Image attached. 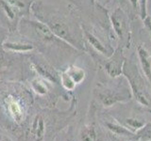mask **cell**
<instances>
[{"mask_svg":"<svg viewBox=\"0 0 151 141\" xmlns=\"http://www.w3.org/2000/svg\"><path fill=\"white\" fill-rule=\"evenodd\" d=\"M35 99L29 88L20 82H0V128L21 141Z\"/></svg>","mask_w":151,"mask_h":141,"instance_id":"cell-1","label":"cell"},{"mask_svg":"<svg viewBox=\"0 0 151 141\" xmlns=\"http://www.w3.org/2000/svg\"><path fill=\"white\" fill-rule=\"evenodd\" d=\"M30 11L38 21L48 26L60 40L70 44L76 50L86 51L82 26H78L75 19L40 2L32 3Z\"/></svg>","mask_w":151,"mask_h":141,"instance_id":"cell-2","label":"cell"},{"mask_svg":"<svg viewBox=\"0 0 151 141\" xmlns=\"http://www.w3.org/2000/svg\"><path fill=\"white\" fill-rule=\"evenodd\" d=\"M122 74L129 85L132 97L142 106L149 108L151 106V85L142 72L134 55L126 58Z\"/></svg>","mask_w":151,"mask_h":141,"instance_id":"cell-3","label":"cell"},{"mask_svg":"<svg viewBox=\"0 0 151 141\" xmlns=\"http://www.w3.org/2000/svg\"><path fill=\"white\" fill-rule=\"evenodd\" d=\"M22 34L26 37H30L32 40L37 42H40L42 45L55 47L60 50H73L77 51L74 47L66 43L65 41L60 40L52 32L49 27L45 26L42 22L36 20H29V19H23L20 23Z\"/></svg>","mask_w":151,"mask_h":141,"instance_id":"cell-4","label":"cell"},{"mask_svg":"<svg viewBox=\"0 0 151 141\" xmlns=\"http://www.w3.org/2000/svg\"><path fill=\"white\" fill-rule=\"evenodd\" d=\"M93 95L97 102L104 107H111L117 103H126L131 100L132 92L127 79L123 76L122 81L114 85L97 84L93 89Z\"/></svg>","mask_w":151,"mask_h":141,"instance_id":"cell-5","label":"cell"},{"mask_svg":"<svg viewBox=\"0 0 151 141\" xmlns=\"http://www.w3.org/2000/svg\"><path fill=\"white\" fill-rule=\"evenodd\" d=\"M110 22L112 26V31L119 41L122 47H127L130 43L131 29L129 16L127 12L121 7H117L112 11L110 15Z\"/></svg>","mask_w":151,"mask_h":141,"instance_id":"cell-6","label":"cell"},{"mask_svg":"<svg viewBox=\"0 0 151 141\" xmlns=\"http://www.w3.org/2000/svg\"><path fill=\"white\" fill-rule=\"evenodd\" d=\"M93 58L96 61H98L99 65L111 78L115 79L121 76L123 66L127 58L124 54V47L118 45L109 58H104L97 54H93Z\"/></svg>","mask_w":151,"mask_h":141,"instance_id":"cell-7","label":"cell"},{"mask_svg":"<svg viewBox=\"0 0 151 141\" xmlns=\"http://www.w3.org/2000/svg\"><path fill=\"white\" fill-rule=\"evenodd\" d=\"M31 69L35 72V74L46 79L47 81L51 82L55 86L61 88L60 81V72L57 70L47 61H44V59H41L39 58H32Z\"/></svg>","mask_w":151,"mask_h":141,"instance_id":"cell-8","label":"cell"},{"mask_svg":"<svg viewBox=\"0 0 151 141\" xmlns=\"http://www.w3.org/2000/svg\"><path fill=\"white\" fill-rule=\"evenodd\" d=\"M82 30H83V36L84 40L86 42V47L90 46L94 52V54L100 55L104 58H109L112 53L113 50L111 45H109L105 42H103L99 37H97L91 29L85 26H82Z\"/></svg>","mask_w":151,"mask_h":141,"instance_id":"cell-9","label":"cell"},{"mask_svg":"<svg viewBox=\"0 0 151 141\" xmlns=\"http://www.w3.org/2000/svg\"><path fill=\"white\" fill-rule=\"evenodd\" d=\"M104 124L107 127V129L111 132L115 136H119V137H125L129 138V140H136V134L131 132L129 129H127L125 125L121 124L115 120H105Z\"/></svg>","mask_w":151,"mask_h":141,"instance_id":"cell-10","label":"cell"},{"mask_svg":"<svg viewBox=\"0 0 151 141\" xmlns=\"http://www.w3.org/2000/svg\"><path fill=\"white\" fill-rule=\"evenodd\" d=\"M137 56L142 72L151 85V54L143 45L137 46Z\"/></svg>","mask_w":151,"mask_h":141,"instance_id":"cell-11","label":"cell"},{"mask_svg":"<svg viewBox=\"0 0 151 141\" xmlns=\"http://www.w3.org/2000/svg\"><path fill=\"white\" fill-rule=\"evenodd\" d=\"M3 48L5 51L12 53H27L34 49V44L31 42H24L21 41L5 40L3 42Z\"/></svg>","mask_w":151,"mask_h":141,"instance_id":"cell-12","label":"cell"},{"mask_svg":"<svg viewBox=\"0 0 151 141\" xmlns=\"http://www.w3.org/2000/svg\"><path fill=\"white\" fill-rule=\"evenodd\" d=\"M78 141H99V134L96 125L91 122L82 125L78 131Z\"/></svg>","mask_w":151,"mask_h":141,"instance_id":"cell-13","label":"cell"},{"mask_svg":"<svg viewBox=\"0 0 151 141\" xmlns=\"http://www.w3.org/2000/svg\"><path fill=\"white\" fill-rule=\"evenodd\" d=\"M64 70L72 78V80L76 83L77 86L81 84L84 81L85 77H86V72H85V70L77 65H70Z\"/></svg>","mask_w":151,"mask_h":141,"instance_id":"cell-14","label":"cell"},{"mask_svg":"<svg viewBox=\"0 0 151 141\" xmlns=\"http://www.w3.org/2000/svg\"><path fill=\"white\" fill-rule=\"evenodd\" d=\"M137 141H148L151 140V122L145 123L140 130L136 132Z\"/></svg>","mask_w":151,"mask_h":141,"instance_id":"cell-15","label":"cell"},{"mask_svg":"<svg viewBox=\"0 0 151 141\" xmlns=\"http://www.w3.org/2000/svg\"><path fill=\"white\" fill-rule=\"evenodd\" d=\"M54 141H75L73 127L68 125L56 136Z\"/></svg>","mask_w":151,"mask_h":141,"instance_id":"cell-16","label":"cell"},{"mask_svg":"<svg viewBox=\"0 0 151 141\" xmlns=\"http://www.w3.org/2000/svg\"><path fill=\"white\" fill-rule=\"evenodd\" d=\"M125 124H126L125 126L127 127V129L129 128V130L131 132H133V131L137 132L145 124V122L142 121L141 120L134 119V118H130V119H127L125 120ZM133 133H134V132H133Z\"/></svg>","mask_w":151,"mask_h":141,"instance_id":"cell-17","label":"cell"},{"mask_svg":"<svg viewBox=\"0 0 151 141\" xmlns=\"http://www.w3.org/2000/svg\"><path fill=\"white\" fill-rule=\"evenodd\" d=\"M143 22H144L145 29L146 31V34H147V38H148L147 43L149 44V47H145V46L144 47L151 54V17L146 16L143 20Z\"/></svg>","mask_w":151,"mask_h":141,"instance_id":"cell-18","label":"cell"},{"mask_svg":"<svg viewBox=\"0 0 151 141\" xmlns=\"http://www.w3.org/2000/svg\"><path fill=\"white\" fill-rule=\"evenodd\" d=\"M6 35H5L4 30L0 27V66L5 63V54H4V48H3V42L6 40Z\"/></svg>","mask_w":151,"mask_h":141,"instance_id":"cell-19","label":"cell"},{"mask_svg":"<svg viewBox=\"0 0 151 141\" xmlns=\"http://www.w3.org/2000/svg\"><path fill=\"white\" fill-rule=\"evenodd\" d=\"M139 8H140V13L139 16L142 20L148 16L147 14V0H139Z\"/></svg>","mask_w":151,"mask_h":141,"instance_id":"cell-20","label":"cell"},{"mask_svg":"<svg viewBox=\"0 0 151 141\" xmlns=\"http://www.w3.org/2000/svg\"><path fill=\"white\" fill-rule=\"evenodd\" d=\"M0 141H19V140H17L15 137H13L8 132L0 128Z\"/></svg>","mask_w":151,"mask_h":141,"instance_id":"cell-21","label":"cell"},{"mask_svg":"<svg viewBox=\"0 0 151 141\" xmlns=\"http://www.w3.org/2000/svg\"><path fill=\"white\" fill-rule=\"evenodd\" d=\"M129 2V5L131 7V9L134 11V13H137L139 15L140 13V8H139V0H127Z\"/></svg>","mask_w":151,"mask_h":141,"instance_id":"cell-22","label":"cell"},{"mask_svg":"<svg viewBox=\"0 0 151 141\" xmlns=\"http://www.w3.org/2000/svg\"><path fill=\"white\" fill-rule=\"evenodd\" d=\"M79 2H84L85 4H89L91 6H93L94 3H96V0H78Z\"/></svg>","mask_w":151,"mask_h":141,"instance_id":"cell-23","label":"cell"},{"mask_svg":"<svg viewBox=\"0 0 151 141\" xmlns=\"http://www.w3.org/2000/svg\"><path fill=\"white\" fill-rule=\"evenodd\" d=\"M109 1H110V0H97V2H98L99 5H105Z\"/></svg>","mask_w":151,"mask_h":141,"instance_id":"cell-24","label":"cell"},{"mask_svg":"<svg viewBox=\"0 0 151 141\" xmlns=\"http://www.w3.org/2000/svg\"><path fill=\"white\" fill-rule=\"evenodd\" d=\"M148 141H151V140H148Z\"/></svg>","mask_w":151,"mask_h":141,"instance_id":"cell-25","label":"cell"}]
</instances>
